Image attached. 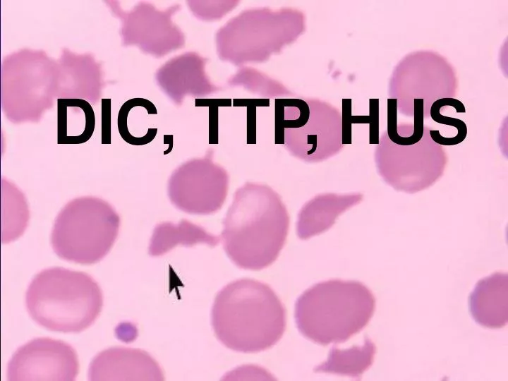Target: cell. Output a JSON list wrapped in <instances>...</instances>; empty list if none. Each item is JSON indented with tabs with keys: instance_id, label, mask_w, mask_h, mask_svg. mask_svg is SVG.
Masks as SVG:
<instances>
[{
	"instance_id": "obj_4",
	"label": "cell",
	"mask_w": 508,
	"mask_h": 381,
	"mask_svg": "<svg viewBox=\"0 0 508 381\" xmlns=\"http://www.w3.org/2000/svg\"><path fill=\"white\" fill-rule=\"evenodd\" d=\"M25 304L31 318L43 327L60 332H80L98 317L102 291L89 274L63 267L39 272L31 281Z\"/></svg>"
},
{
	"instance_id": "obj_14",
	"label": "cell",
	"mask_w": 508,
	"mask_h": 381,
	"mask_svg": "<svg viewBox=\"0 0 508 381\" xmlns=\"http://www.w3.org/2000/svg\"><path fill=\"white\" fill-rule=\"evenodd\" d=\"M2 235L3 243L10 242L20 236L25 229L29 211L24 195L9 181L1 180Z\"/></svg>"
},
{
	"instance_id": "obj_17",
	"label": "cell",
	"mask_w": 508,
	"mask_h": 381,
	"mask_svg": "<svg viewBox=\"0 0 508 381\" xmlns=\"http://www.w3.org/2000/svg\"><path fill=\"white\" fill-rule=\"evenodd\" d=\"M111 99H102V143H110Z\"/></svg>"
},
{
	"instance_id": "obj_10",
	"label": "cell",
	"mask_w": 508,
	"mask_h": 381,
	"mask_svg": "<svg viewBox=\"0 0 508 381\" xmlns=\"http://www.w3.org/2000/svg\"><path fill=\"white\" fill-rule=\"evenodd\" d=\"M88 378L92 381L162 380V370L147 352L114 347L102 351L90 364Z\"/></svg>"
},
{
	"instance_id": "obj_2",
	"label": "cell",
	"mask_w": 508,
	"mask_h": 381,
	"mask_svg": "<svg viewBox=\"0 0 508 381\" xmlns=\"http://www.w3.org/2000/svg\"><path fill=\"white\" fill-rule=\"evenodd\" d=\"M212 325L226 347L243 353L274 345L286 328V310L266 284L241 279L225 286L212 308Z\"/></svg>"
},
{
	"instance_id": "obj_8",
	"label": "cell",
	"mask_w": 508,
	"mask_h": 381,
	"mask_svg": "<svg viewBox=\"0 0 508 381\" xmlns=\"http://www.w3.org/2000/svg\"><path fill=\"white\" fill-rule=\"evenodd\" d=\"M229 181L226 171L210 157L193 159L173 171L168 181V196L184 212L210 214L224 204Z\"/></svg>"
},
{
	"instance_id": "obj_7",
	"label": "cell",
	"mask_w": 508,
	"mask_h": 381,
	"mask_svg": "<svg viewBox=\"0 0 508 381\" xmlns=\"http://www.w3.org/2000/svg\"><path fill=\"white\" fill-rule=\"evenodd\" d=\"M284 146L294 157L319 162L343 147V120L339 111L318 99L303 101L284 109Z\"/></svg>"
},
{
	"instance_id": "obj_3",
	"label": "cell",
	"mask_w": 508,
	"mask_h": 381,
	"mask_svg": "<svg viewBox=\"0 0 508 381\" xmlns=\"http://www.w3.org/2000/svg\"><path fill=\"white\" fill-rule=\"evenodd\" d=\"M375 306L373 295L362 283L329 280L298 297L295 320L301 333L315 343H342L365 327Z\"/></svg>"
},
{
	"instance_id": "obj_11",
	"label": "cell",
	"mask_w": 508,
	"mask_h": 381,
	"mask_svg": "<svg viewBox=\"0 0 508 381\" xmlns=\"http://www.w3.org/2000/svg\"><path fill=\"white\" fill-rule=\"evenodd\" d=\"M361 193L320 194L306 202L300 210L296 233L301 239H308L328 230L338 216L362 200Z\"/></svg>"
},
{
	"instance_id": "obj_9",
	"label": "cell",
	"mask_w": 508,
	"mask_h": 381,
	"mask_svg": "<svg viewBox=\"0 0 508 381\" xmlns=\"http://www.w3.org/2000/svg\"><path fill=\"white\" fill-rule=\"evenodd\" d=\"M79 370L78 356L68 344L37 338L20 346L7 368L11 381H71Z\"/></svg>"
},
{
	"instance_id": "obj_6",
	"label": "cell",
	"mask_w": 508,
	"mask_h": 381,
	"mask_svg": "<svg viewBox=\"0 0 508 381\" xmlns=\"http://www.w3.org/2000/svg\"><path fill=\"white\" fill-rule=\"evenodd\" d=\"M304 30L303 15L297 11H250L232 19L218 32L232 35V55L235 64L261 61L294 41ZM229 45V44H228Z\"/></svg>"
},
{
	"instance_id": "obj_16",
	"label": "cell",
	"mask_w": 508,
	"mask_h": 381,
	"mask_svg": "<svg viewBox=\"0 0 508 381\" xmlns=\"http://www.w3.org/2000/svg\"><path fill=\"white\" fill-rule=\"evenodd\" d=\"M413 103L414 125L413 133L409 137L399 136L396 143L398 145H411L419 142L423 134V99L416 98Z\"/></svg>"
},
{
	"instance_id": "obj_13",
	"label": "cell",
	"mask_w": 508,
	"mask_h": 381,
	"mask_svg": "<svg viewBox=\"0 0 508 381\" xmlns=\"http://www.w3.org/2000/svg\"><path fill=\"white\" fill-rule=\"evenodd\" d=\"M58 143L80 144L87 141L95 130L91 105L81 99H59Z\"/></svg>"
},
{
	"instance_id": "obj_12",
	"label": "cell",
	"mask_w": 508,
	"mask_h": 381,
	"mask_svg": "<svg viewBox=\"0 0 508 381\" xmlns=\"http://www.w3.org/2000/svg\"><path fill=\"white\" fill-rule=\"evenodd\" d=\"M471 311L479 324L500 327L507 322V276L497 273L478 283L471 299Z\"/></svg>"
},
{
	"instance_id": "obj_15",
	"label": "cell",
	"mask_w": 508,
	"mask_h": 381,
	"mask_svg": "<svg viewBox=\"0 0 508 381\" xmlns=\"http://www.w3.org/2000/svg\"><path fill=\"white\" fill-rule=\"evenodd\" d=\"M444 106H452L456 112H466L464 104L454 98H441L435 101L430 108V116L437 123L454 126L457 129V135L453 138H445L440 134L439 131H430V135L433 141L441 145H455L461 143L467 134V127L465 123L458 119L443 116L440 109Z\"/></svg>"
},
{
	"instance_id": "obj_5",
	"label": "cell",
	"mask_w": 508,
	"mask_h": 381,
	"mask_svg": "<svg viewBox=\"0 0 508 381\" xmlns=\"http://www.w3.org/2000/svg\"><path fill=\"white\" fill-rule=\"evenodd\" d=\"M120 218L104 200L84 196L68 202L55 219L51 243L61 259L82 265L100 261L114 245Z\"/></svg>"
},
{
	"instance_id": "obj_1",
	"label": "cell",
	"mask_w": 508,
	"mask_h": 381,
	"mask_svg": "<svg viewBox=\"0 0 508 381\" xmlns=\"http://www.w3.org/2000/svg\"><path fill=\"white\" fill-rule=\"evenodd\" d=\"M289 227V213L280 195L267 185L247 182L234 193L220 240L236 266L260 270L276 260Z\"/></svg>"
}]
</instances>
